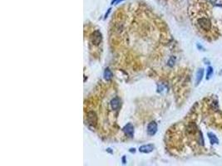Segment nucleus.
Instances as JSON below:
<instances>
[{
    "mask_svg": "<svg viewBox=\"0 0 222 166\" xmlns=\"http://www.w3.org/2000/svg\"><path fill=\"white\" fill-rule=\"evenodd\" d=\"M123 131L126 136H128L129 137H132L133 134H134V127H133V125L131 123H128L127 125H126L124 126Z\"/></svg>",
    "mask_w": 222,
    "mask_h": 166,
    "instance_id": "nucleus-4",
    "label": "nucleus"
},
{
    "mask_svg": "<svg viewBox=\"0 0 222 166\" xmlns=\"http://www.w3.org/2000/svg\"><path fill=\"white\" fill-rule=\"evenodd\" d=\"M212 73H213V69H212V67H208V70H207V74H206V79L208 80L210 77H211Z\"/></svg>",
    "mask_w": 222,
    "mask_h": 166,
    "instance_id": "nucleus-9",
    "label": "nucleus"
},
{
    "mask_svg": "<svg viewBox=\"0 0 222 166\" xmlns=\"http://www.w3.org/2000/svg\"><path fill=\"white\" fill-rule=\"evenodd\" d=\"M208 136H209L210 141H211V143L212 144L219 143V140H218V139H217V137L215 136V135L212 134V133H208Z\"/></svg>",
    "mask_w": 222,
    "mask_h": 166,
    "instance_id": "nucleus-6",
    "label": "nucleus"
},
{
    "mask_svg": "<svg viewBox=\"0 0 222 166\" xmlns=\"http://www.w3.org/2000/svg\"><path fill=\"white\" fill-rule=\"evenodd\" d=\"M104 77H105V79H106L107 81L111 80V77H112V73H111V70H109L108 68L105 70V72H104Z\"/></svg>",
    "mask_w": 222,
    "mask_h": 166,
    "instance_id": "nucleus-8",
    "label": "nucleus"
},
{
    "mask_svg": "<svg viewBox=\"0 0 222 166\" xmlns=\"http://www.w3.org/2000/svg\"><path fill=\"white\" fill-rule=\"evenodd\" d=\"M196 24L200 28V29L203 31H209L211 28V21L207 18H205V17H201L200 18H199L197 20Z\"/></svg>",
    "mask_w": 222,
    "mask_h": 166,
    "instance_id": "nucleus-1",
    "label": "nucleus"
},
{
    "mask_svg": "<svg viewBox=\"0 0 222 166\" xmlns=\"http://www.w3.org/2000/svg\"><path fill=\"white\" fill-rule=\"evenodd\" d=\"M102 33L100 31L96 30L92 32V36L90 37V43L94 45V46H98L102 42Z\"/></svg>",
    "mask_w": 222,
    "mask_h": 166,
    "instance_id": "nucleus-2",
    "label": "nucleus"
},
{
    "mask_svg": "<svg viewBox=\"0 0 222 166\" xmlns=\"http://www.w3.org/2000/svg\"><path fill=\"white\" fill-rule=\"evenodd\" d=\"M203 74H204V70L202 69H199V71L197 72V75H196V84L198 85L200 83V81L202 80L203 77Z\"/></svg>",
    "mask_w": 222,
    "mask_h": 166,
    "instance_id": "nucleus-7",
    "label": "nucleus"
},
{
    "mask_svg": "<svg viewBox=\"0 0 222 166\" xmlns=\"http://www.w3.org/2000/svg\"><path fill=\"white\" fill-rule=\"evenodd\" d=\"M157 131V124L155 121H152L147 125V134L149 136H154Z\"/></svg>",
    "mask_w": 222,
    "mask_h": 166,
    "instance_id": "nucleus-3",
    "label": "nucleus"
},
{
    "mask_svg": "<svg viewBox=\"0 0 222 166\" xmlns=\"http://www.w3.org/2000/svg\"><path fill=\"white\" fill-rule=\"evenodd\" d=\"M154 149L153 144H147V145H142L139 148L140 152L142 153H150Z\"/></svg>",
    "mask_w": 222,
    "mask_h": 166,
    "instance_id": "nucleus-5",
    "label": "nucleus"
}]
</instances>
